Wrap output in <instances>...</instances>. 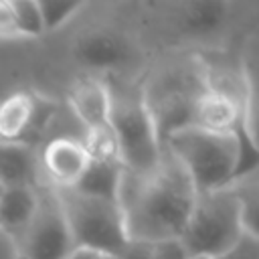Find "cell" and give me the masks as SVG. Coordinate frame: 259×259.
<instances>
[{
  "label": "cell",
  "mask_w": 259,
  "mask_h": 259,
  "mask_svg": "<svg viewBox=\"0 0 259 259\" xmlns=\"http://www.w3.org/2000/svg\"><path fill=\"white\" fill-rule=\"evenodd\" d=\"M196 198V188L176 158L164 148L160 162L142 174H121L117 204L127 239L158 243L178 239Z\"/></svg>",
  "instance_id": "1"
},
{
  "label": "cell",
  "mask_w": 259,
  "mask_h": 259,
  "mask_svg": "<svg viewBox=\"0 0 259 259\" xmlns=\"http://www.w3.org/2000/svg\"><path fill=\"white\" fill-rule=\"evenodd\" d=\"M164 148L184 168L196 192L225 188L237 178V166H239L237 132L212 134L190 123L170 132L164 138Z\"/></svg>",
  "instance_id": "2"
},
{
  "label": "cell",
  "mask_w": 259,
  "mask_h": 259,
  "mask_svg": "<svg viewBox=\"0 0 259 259\" xmlns=\"http://www.w3.org/2000/svg\"><path fill=\"white\" fill-rule=\"evenodd\" d=\"M245 233L249 231L243 223L241 202L233 184H229L219 190L196 192L192 210L178 241L188 257L214 259L231 249Z\"/></svg>",
  "instance_id": "3"
},
{
  "label": "cell",
  "mask_w": 259,
  "mask_h": 259,
  "mask_svg": "<svg viewBox=\"0 0 259 259\" xmlns=\"http://www.w3.org/2000/svg\"><path fill=\"white\" fill-rule=\"evenodd\" d=\"M109 127L115 138L117 156L125 172L152 170L164 152L154 117L142 91H113L109 87Z\"/></svg>",
  "instance_id": "4"
},
{
  "label": "cell",
  "mask_w": 259,
  "mask_h": 259,
  "mask_svg": "<svg viewBox=\"0 0 259 259\" xmlns=\"http://www.w3.org/2000/svg\"><path fill=\"white\" fill-rule=\"evenodd\" d=\"M57 190V188H55ZM75 249L115 257L125 243V227L117 200L83 194L75 188L57 190Z\"/></svg>",
  "instance_id": "5"
},
{
  "label": "cell",
  "mask_w": 259,
  "mask_h": 259,
  "mask_svg": "<svg viewBox=\"0 0 259 259\" xmlns=\"http://www.w3.org/2000/svg\"><path fill=\"white\" fill-rule=\"evenodd\" d=\"M14 243L16 259H67L75 251L67 217L55 188H38L36 210Z\"/></svg>",
  "instance_id": "6"
},
{
  "label": "cell",
  "mask_w": 259,
  "mask_h": 259,
  "mask_svg": "<svg viewBox=\"0 0 259 259\" xmlns=\"http://www.w3.org/2000/svg\"><path fill=\"white\" fill-rule=\"evenodd\" d=\"M89 166V154L75 136H55L38 152V168L57 190L75 188Z\"/></svg>",
  "instance_id": "7"
},
{
  "label": "cell",
  "mask_w": 259,
  "mask_h": 259,
  "mask_svg": "<svg viewBox=\"0 0 259 259\" xmlns=\"http://www.w3.org/2000/svg\"><path fill=\"white\" fill-rule=\"evenodd\" d=\"M73 55L89 71H119L134 59V49L121 32L93 28L77 36Z\"/></svg>",
  "instance_id": "8"
},
{
  "label": "cell",
  "mask_w": 259,
  "mask_h": 259,
  "mask_svg": "<svg viewBox=\"0 0 259 259\" xmlns=\"http://www.w3.org/2000/svg\"><path fill=\"white\" fill-rule=\"evenodd\" d=\"M247 107H255V97L243 101L235 95L204 87L194 99L190 123L212 134H235L243 123Z\"/></svg>",
  "instance_id": "9"
},
{
  "label": "cell",
  "mask_w": 259,
  "mask_h": 259,
  "mask_svg": "<svg viewBox=\"0 0 259 259\" xmlns=\"http://www.w3.org/2000/svg\"><path fill=\"white\" fill-rule=\"evenodd\" d=\"M67 103L85 132L109 127V85L99 77H83L67 91Z\"/></svg>",
  "instance_id": "10"
},
{
  "label": "cell",
  "mask_w": 259,
  "mask_h": 259,
  "mask_svg": "<svg viewBox=\"0 0 259 259\" xmlns=\"http://www.w3.org/2000/svg\"><path fill=\"white\" fill-rule=\"evenodd\" d=\"M40 101L26 91L10 93L0 103V142L30 144V134L42 125Z\"/></svg>",
  "instance_id": "11"
},
{
  "label": "cell",
  "mask_w": 259,
  "mask_h": 259,
  "mask_svg": "<svg viewBox=\"0 0 259 259\" xmlns=\"http://www.w3.org/2000/svg\"><path fill=\"white\" fill-rule=\"evenodd\" d=\"M38 152L32 144L0 142V186H38Z\"/></svg>",
  "instance_id": "12"
},
{
  "label": "cell",
  "mask_w": 259,
  "mask_h": 259,
  "mask_svg": "<svg viewBox=\"0 0 259 259\" xmlns=\"http://www.w3.org/2000/svg\"><path fill=\"white\" fill-rule=\"evenodd\" d=\"M40 186H10L0 192V231L16 241L30 223L38 204Z\"/></svg>",
  "instance_id": "13"
},
{
  "label": "cell",
  "mask_w": 259,
  "mask_h": 259,
  "mask_svg": "<svg viewBox=\"0 0 259 259\" xmlns=\"http://www.w3.org/2000/svg\"><path fill=\"white\" fill-rule=\"evenodd\" d=\"M231 6L225 2H184L174 6V16L178 26L186 34H210L217 32L229 18Z\"/></svg>",
  "instance_id": "14"
},
{
  "label": "cell",
  "mask_w": 259,
  "mask_h": 259,
  "mask_svg": "<svg viewBox=\"0 0 259 259\" xmlns=\"http://www.w3.org/2000/svg\"><path fill=\"white\" fill-rule=\"evenodd\" d=\"M121 174L123 166L117 160H89V166L77 182L75 190L97 198L117 200Z\"/></svg>",
  "instance_id": "15"
},
{
  "label": "cell",
  "mask_w": 259,
  "mask_h": 259,
  "mask_svg": "<svg viewBox=\"0 0 259 259\" xmlns=\"http://www.w3.org/2000/svg\"><path fill=\"white\" fill-rule=\"evenodd\" d=\"M16 24V36H40L45 34L42 14L36 0H10Z\"/></svg>",
  "instance_id": "16"
},
{
  "label": "cell",
  "mask_w": 259,
  "mask_h": 259,
  "mask_svg": "<svg viewBox=\"0 0 259 259\" xmlns=\"http://www.w3.org/2000/svg\"><path fill=\"white\" fill-rule=\"evenodd\" d=\"M40 14H42V24L45 32L59 30L63 24L73 20L83 8V2H38Z\"/></svg>",
  "instance_id": "17"
},
{
  "label": "cell",
  "mask_w": 259,
  "mask_h": 259,
  "mask_svg": "<svg viewBox=\"0 0 259 259\" xmlns=\"http://www.w3.org/2000/svg\"><path fill=\"white\" fill-rule=\"evenodd\" d=\"M214 259H259V237L253 233H245L231 249Z\"/></svg>",
  "instance_id": "18"
},
{
  "label": "cell",
  "mask_w": 259,
  "mask_h": 259,
  "mask_svg": "<svg viewBox=\"0 0 259 259\" xmlns=\"http://www.w3.org/2000/svg\"><path fill=\"white\" fill-rule=\"evenodd\" d=\"M154 243L142 239H125L121 249L117 251L115 259H152Z\"/></svg>",
  "instance_id": "19"
},
{
  "label": "cell",
  "mask_w": 259,
  "mask_h": 259,
  "mask_svg": "<svg viewBox=\"0 0 259 259\" xmlns=\"http://www.w3.org/2000/svg\"><path fill=\"white\" fill-rule=\"evenodd\" d=\"M152 259H190L178 239H164L154 243Z\"/></svg>",
  "instance_id": "20"
},
{
  "label": "cell",
  "mask_w": 259,
  "mask_h": 259,
  "mask_svg": "<svg viewBox=\"0 0 259 259\" xmlns=\"http://www.w3.org/2000/svg\"><path fill=\"white\" fill-rule=\"evenodd\" d=\"M16 36V24H14V12L10 0H0V38Z\"/></svg>",
  "instance_id": "21"
},
{
  "label": "cell",
  "mask_w": 259,
  "mask_h": 259,
  "mask_svg": "<svg viewBox=\"0 0 259 259\" xmlns=\"http://www.w3.org/2000/svg\"><path fill=\"white\" fill-rule=\"evenodd\" d=\"M67 259H101V255H97L93 251H85V249H75Z\"/></svg>",
  "instance_id": "22"
},
{
  "label": "cell",
  "mask_w": 259,
  "mask_h": 259,
  "mask_svg": "<svg viewBox=\"0 0 259 259\" xmlns=\"http://www.w3.org/2000/svg\"><path fill=\"white\" fill-rule=\"evenodd\" d=\"M190 259H206V257H190Z\"/></svg>",
  "instance_id": "23"
},
{
  "label": "cell",
  "mask_w": 259,
  "mask_h": 259,
  "mask_svg": "<svg viewBox=\"0 0 259 259\" xmlns=\"http://www.w3.org/2000/svg\"><path fill=\"white\" fill-rule=\"evenodd\" d=\"M101 259H115V257H101Z\"/></svg>",
  "instance_id": "24"
},
{
  "label": "cell",
  "mask_w": 259,
  "mask_h": 259,
  "mask_svg": "<svg viewBox=\"0 0 259 259\" xmlns=\"http://www.w3.org/2000/svg\"><path fill=\"white\" fill-rule=\"evenodd\" d=\"M0 192H2V186H0Z\"/></svg>",
  "instance_id": "25"
}]
</instances>
